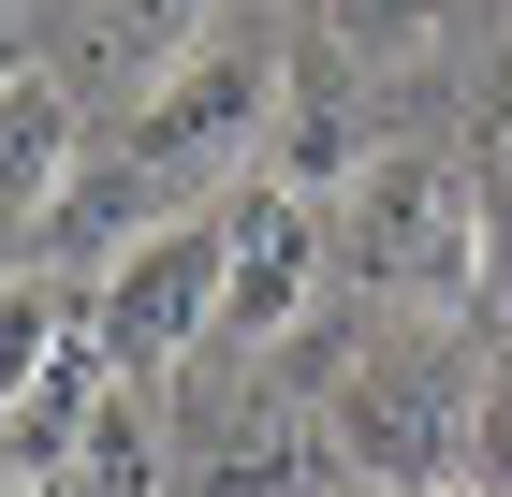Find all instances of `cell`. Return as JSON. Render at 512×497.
I'll list each match as a JSON object with an SVG mask.
<instances>
[{
  "instance_id": "obj_1",
  "label": "cell",
  "mask_w": 512,
  "mask_h": 497,
  "mask_svg": "<svg viewBox=\"0 0 512 497\" xmlns=\"http://www.w3.org/2000/svg\"><path fill=\"white\" fill-rule=\"evenodd\" d=\"M352 264H366V293H395V307H439V322H454V307H483V278L512 264L498 249V220H483V176L469 161H439V147H381L352 176Z\"/></svg>"
},
{
  "instance_id": "obj_2",
  "label": "cell",
  "mask_w": 512,
  "mask_h": 497,
  "mask_svg": "<svg viewBox=\"0 0 512 497\" xmlns=\"http://www.w3.org/2000/svg\"><path fill=\"white\" fill-rule=\"evenodd\" d=\"M220 278H235V234L205 205V220L132 234L118 264H103V293H88V322H103V351H118L132 381H161V366H191V351L220 337Z\"/></svg>"
},
{
  "instance_id": "obj_3",
  "label": "cell",
  "mask_w": 512,
  "mask_h": 497,
  "mask_svg": "<svg viewBox=\"0 0 512 497\" xmlns=\"http://www.w3.org/2000/svg\"><path fill=\"white\" fill-rule=\"evenodd\" d=\"M337 468L352 483H395V497H454L469 483V381L439 366H352L337 381Z\"/></svg>"
},
{
  "instance_id": "obj_4",
  "label": "cell",
  "mask_w": 512,
  "mask_h": 497,
  "mask_svg": "<svg viewBox=\"0 0 512 497\" xmlns=\"http://www.w3.org/2000/svg\"><path fill=\"white\" fill-rule=\"evenodd\" d=\"M220 234H235L220 337H235V351L293 337V322H308V293H322V220H308V191H293V176H235V191H220Z\"/></svg>"
},
{
  "instance_id": "obj_5",
  "label": "cell",
  "mask_w": 512,
  "mask_h": 497,
  "mask_svg": "<svg viewBox=\"0 0 512 497\" xmlns=\"http://www.w3.org/2000/svg\"><path fill=\"white\" fill-rule=\"evenodd\" d=\"M264 117H278V74L249 44H205V59H176V74L132 103V161H147V176H205V161H235Z\"/></svg>"
},
{
  "instance_id": "obj_6",
  "label": "cell",
  "mask_w": 512,
  "mask_h": 497,
  "mask_svg": "<svg viewBox=\"0 0 512 497\" xmlns=\"http://www.w3.org/2000/svg\"><path fill=\"white\" fill-rule=\"evenodd\" d=\"M337 424H308L293 395H249V410H205L191 439V497H337Z\"/></svg>"
},
{
  "instance_id": "obj_7",
  "label": "cell",
  "mask_w": 512,
  "mask_h": 497,
  "mask_svg": "<svg viewBox=\"0 0 512 497\" xmlns=\"http://www.w3.org/2000/svg\"><path fill=\"white\" fill-rule=\"evenodd\" d=\"M88 176V132H74V88L0 59V234H44Z\"/></svg>"
},
{
  "instance_id": "obj_8",
  "label": "cell",
  "mask_w": 512,
  "mask_h": 497,
  "mask_svg": "<svg viewBox=\"0 0 512 497\" xmlns=\"http://www.w3.org/2000/svg\"><path fill=\"white\" fill-rule=\"evenodd\" d=\"M118 410V351H103V322H74L59 337V366H44L15 410H0V454H15V483H59V468L88 454V424Z\"/></svg>"
},
{
  "instance_id": "obj_9",
  "label": "cell",
  "mask_w": 512,
  "mask_h": 497,
  "mask_svg": "<svg viewBox=\"0 0 512 497\" xmlns=\"http://www.w3.org/2000/svg\"><path fill=\"white\" fill-rule=\"evenodd\" d=\"M278 176H293V191H352V176H366V117L337 103V74H293V88H278Z\"/></svg>"
},
{
  "instance_id": "obj_10",
  "label": "cell",
  "mask_w": 512,
  "mask_h": 497,
  "mask_svg": "<svg viewBox=\"0 0 512 497\" xmlns=\"http://www.w3.org/2000/svg\"><path fill=\"white\" fill-rule=\"evenodd\" d=\"M205 15H220V0H88V44H103L132 88H161L176 59H205Z\"/></svg>"
},
{
  "instance_id": "obj_11",
  "label": "cell",
  "mask_w": 512,
  "mask_h": 497,
  "mask_svg": "<svg viewBox=\"0 0 512 497\" xmlns=\"http://www.w3.org/2000/svg\"><path fill=\"white\" fill-rule=\"evenodd\" d=\"M74 322H88V307L59 293V278H0V410L59 366V337H74Z\"/></svg>"
},
{
  "instance_id": "obj_12",
  "label": "cell",
  "mask_w": 512,
  "mask_h": 497,
  "mask_svg": "<svg viewBox=\"0 0 512 497\" xmlns=\"http://www.w3.org/2000/svg\"><path fill=\"white\" fill-rule=\"evenodd\" d=\"M59 497H161V439L132 424V395H118L103 424H88V454L59 468Z\"/></svg>"
},
{
  "instance_id": "obj_13",
  "label": "cell",
  "mask_w": 512,
  "mask_h": 497,
  "mask_svg": "<svg viewBox=\"0 0 512 497\" xmlns=\"http://www.w3.org/2000/svg\"><path fill=\"white\" fill-rule=\"evenodd\" d=\"M469 176H483V220L512 249V59H483V103H469Z\"/></svg>"
},
{
  "instance_id": "obj_14",
  "label": "cell",
  "mask_w": 512,
  "mask_h": 497,
  "mask_svg": "<svg viewBox=\"0 0 512 497\" xmlns=\"http://www.w3.org/2000/svg\"><path fill=\"white\" fill-rule=\"evenodd\" d=\"M469 483H483V497H512V337L469 366Z\"/></svg>"
},
{
  "instance_id": "obj_15",
  "label": "cell",
  "mask_w": 512,
  "mask_h": 497,
  "mask_svg": "<svg viewBox=\"0 0 512 497\" xmlns=\"http://www.w3.org/2000/svg\"><path fill=\"white\" fill-rule=\"evenodd\" d=\"M425 15L439 0H322V44H337V59H410Z\"/></svg>"
},
{
  "instance_id": "obj_16",
  "label": "cell",
  "mask_w": 512,
  "mask_h": 497,
  "mask_svg": "<svg viewBox=\"0 0 512 497\" xmlns=\"http://www.w3.org/2000/svg\"><path fill=\"white\" fill-rule=\"evenodd\" d=\"M0 497H59V483H0Z\"/></svg>"
},
{
  "instance_id": "obj_17",
  "label": "cell",
  "mask_w": 512,
  "mask_h": 497,
  "mask_svg": "<svg viewBox=\"0 0 512 497\" xmlns=\"http://www.w3.org/2000/svg\"><path fill=\"white\" fill-rule=\"evenodd\" d=\"M337 497H395V483H337Z\"/></svg>"
},
{
  "instance_id": "obj_18",
  "label": "cell",
  "mask_w": 512,
  "mask_h": 497,
  "mask_svg": "<svg viewBox=\"0 0 512 497\" xmlns=\"http://www.w3.org/2000/svg\"><path fill=\"white\" fill-rule=\"evenodd\" d=\"M0 483H15V454H0Z\"/></svg>"
},
{
  "instance_id": "obj_19",
  "label": "cell",
  "mask_w": 512,
  "mask_h": 497,
  "mask_svg": "<svg viewBox=\"0 0 512 497\" xmlns=\"http://www.w3.org/2000/svg\"><path fill=\"white\" fill-rule=\"evenodd\" d=\"M454 497H483V483H454Z\"/></svg>"
},
{
  "instance_id": "obj_20",
  "label": "cell",
  "mask_w": 512,
  "mask_h": 497,
  "mask_svg": "<svg viewBox=\"0 0 512 497\" xmlns=\"http://www.w3.org/2000/svg\"><path fill=\"white\" fill-rule=\"evenodd\" d=\"M0 15H15V0H0Z\"/></svg>"
}]
</instances>
